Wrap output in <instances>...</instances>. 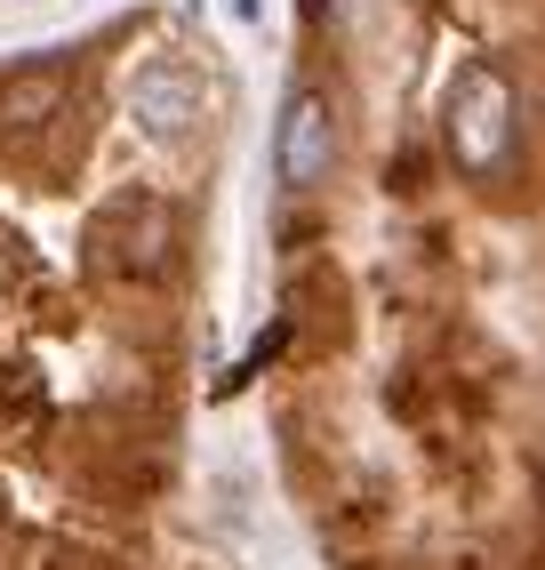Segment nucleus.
I'll list each match as a JSON object with an SVG mask.
<instances>
[{
  "label": "nucleus",
  "instance_id": "f03ea898",
  "mask_svg": "<svg viewBox=\"0 0 545 570\" xmlns=\"http://www.w3.org/2000/svg\"><path fill=\"white\" fill-rule=\"evenodd\" d=\"M177 249V217L161 194H112L89 217V265L112 282H152Z\"/></svg>",
  "mask_w": 545,
  "mask_h": 570
},
{
  "label": "nucleus",
  "instance_id": "39448f33",
  "mask_svg": "<svg viewBox=\"0 0 545 570\" xmlns=\"http://www.w3.org/2000/svg\"><path fill=\"white\" fill-rule=\"evenodd\" d=\"M65 105V65H17L0 81V137H32Z\"/></svg>",
  "mask_w": 545,
  "mask_h": 570
},
{
  "label": "nucleus",
  "instance_id": "7ed1b4c3",
  "mask_svg": "<svg viewBox=\"0 0 545 570\" xmlns=\"http://www.w3.org/2000/svg\"><path fill=\"white\" fill-rule=\"evenodd\" d=\"M272 169H281L289 194H321L337 169V105L321 89H297L281 105V137H272Z\"/></svg>",
  "mask_w": 545,
  "mask_h": 570
},
{
  "label": "nucleus",
  "instance_id": "423d86ee",
  "mask_svg": "<svg viewBox=\"0 0 545 570\" xmlns=\"http://www.w3.org/2000/svg\"><path fill=\"white\" fill-rule=\"evenodd\" d=\"M225 9H232V17H241V24H249V17H257V0H225Z\"/></svg>",
  "mask_w": 545,
  "mask_h": 570
},
{
  "label": "nucleus",
  "instance_id": "f257e3e1",
  "mask_svg": "<svg viewBox=\"0 0 545 570\" xmlns=\"http://www.w3.org/2000/svg\"><path fill=\"white\" fill-rule=\"evenodd\" d=\"M442 137H449V161L465 177H497L505 169V145H514V89H505L497 65H457V81L442 97Z\"/></svg>",
  "mask_w": 545,
  "mask_h": 570
},
{
  "label": "nucleus",
  "instance_id": "20e7f679",
  "mask_svg": "<svg viewBox=\"0 0 545 570\" xmlns=\"http://www.w3.org/2000/svg\"><path fill=\"white\" fill-rule=\"evenodd\" d=\"M129 112H137L145 137L177 145V137H192V129L209 121V89H201V72H192V65L161 57V65H145L137 81H129Z\"/></svg>",
  "mask_w": 545,
  "mask_h": 570
}]
</instances>
